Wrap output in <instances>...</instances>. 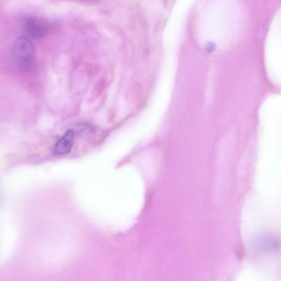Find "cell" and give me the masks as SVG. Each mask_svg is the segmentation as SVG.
Segmentation results:
<instances>
[{"mask_svg": "<svg viewBox=\"0 0 281 281\" xmlns=\"http://www.w3.org/2000/svg\"><path fill=\"white\" fill-rule=\"evenodd\" d=\"M12 54L16 65L21 70L26 71L33 66L35 49L32 42L27 37H17L12 47Z\"/></svg>", "mask_w": 281, "mask_h": 281, "instance_id": "6da1fadb", "label": "cell"}, {"mask_svg": "<svg viewBox=\"0 0 281 281\" xmlns=\"http://www.w3.org/2000/svg\"><path fill=\"white\" fill-rule=\"evenodd\" d=\"M24 30L26 33L34 39H41L47 34L46 29L34 18H29L25 22Z\"/></svg>", "mask_w": 281, "mask_h": 281, "instance_id": "7a4b0ae2", "label": "cell"}, {"mask_svg": "<svg viewBox=\"0 0 281 281\" xmlns=\"http://www.w3.org/2000/svg\"><path fill=\"white\" fill-rule=\"evenodd\" d=\"M74 134L73 131L70 130L56 143L54 152L58 155H66L71 151L74 144Z\"/></svg>", "mask_w": 281, "mask_h": 281, "instance_id": "3957f363", "label": "cell"}]
</instances>
